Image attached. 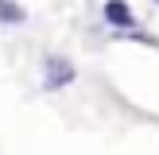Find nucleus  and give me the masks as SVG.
Instances as JSON below:
<instances>
[{
  "label": "nucleus",
  "mask_w": 159,
  "mask_h": 155,
  "mask_svg": "<svg viewBox=\"0 0 159 155\" xmlns=\"http://www.w3.org/2000/svg\"><path fill=\"white\" fill-rule=\"evenodd\" d=\"M155 4H159V0H155Z\"/></svg>",
  "instance_id": "nucleus-4"
},
{
  "label": "nucleus",
  "mask_w": 159,
  "mask_h": 155,
  "mask_svg": "<svg viewBox=\"0 0 159 155\" xmlns=\"http://www.w3.org/2000/svg\"><path fill=\"white\" fill-rule=\"evenodd\" d=\"M74 78H78L74 62L62 58V54H51V58L43 62V85H47V89H62V85H70Z\"/></svg>",
  "instance_id": "nucleus-1"
},
{
  "label": "nucleus",
  "mask_w": 159,
  "mask_h": 155,
  "mask_svg": "<svg viewBox=\"0 0 159 155\" xmlns=\"http://www.w3.org/2000/svg\"><path fill=\"white\" fill-rule=\"evenodd\" d=\"M27 12H23L16 0H0V23H23Z\"/></svg>",
  "instance_id": "nucleus-3"
},
{
  "label": "nucleus",
  "mask_w": 159,
  "mask_h": 155,
  "mask_svg": "<svg viewBox=\"0 0 159 155\" xmlns=\"http://www.w3.org/2000/svg\"><path fill=\"white\" fill-rule=\"evenodd\" d=\"M105 20L113 23V27H124V31L136 27V16H132V8L124 4V0H105Z\"/></svg>",
  "instance_id": "nucleus-2"
}]
</instances>
